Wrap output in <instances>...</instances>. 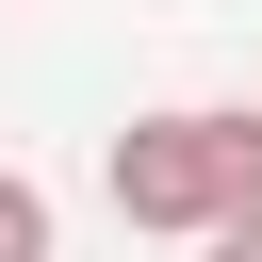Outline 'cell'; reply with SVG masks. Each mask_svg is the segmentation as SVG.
Listing matches in <instances>:
<instances>
[{"label":"cell","instance_id":"cell-1","mask_svg":"<svg viewBox=\"0 0 262 262\" xmlns=\"http://www.w3.org/2000/svg\"><path fill=\"white\" fill-rule=\"evenodd\" d=\"M98 196H115L131 229L196 246V229L262 213V115H229V98H180V115H131V131L98 147Z\"/></svg>","mask_w":262,"mask_h":262},{"label":"cell","instance_id":"cell-2","mask_svg":"<svg viewBox=\"0 0 262 262\" xmlns=\"http://www.w3.org/2000/svg\"><path fill=\"white\" fill-rule=\"evenodd\" d=\"M0 262H66V213H49V180H16V164H0Z\"/></svg>","mask_w":262,"mask_h":262},{"label":"cell","instance_id":"cell-3","mask_svg":"<svg viewBox=\"0 0 262 262\" xmlns=\"http://www.w3.org/2000/svg\"><path fill=\"white\" fill-rule=\"evenodd\" d=\"M196 246H213V262H262V213H229V229H196Z\"/></svg>","mask_w":262,"mask_h":262}]
</instances>
